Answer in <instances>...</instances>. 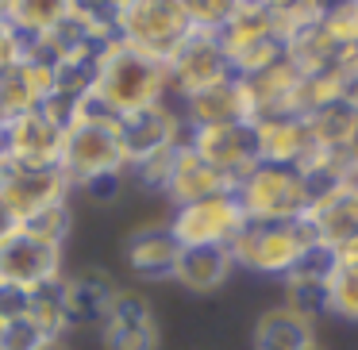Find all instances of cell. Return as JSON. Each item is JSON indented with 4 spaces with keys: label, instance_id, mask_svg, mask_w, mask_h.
<instances>
[{
    "label": "cell",
    "instance_id": "cell-1",
    "mask_svg": "<svg viewBox=\"0 0 358 350\" xmlns=\"http://www.w3.org/2000/svg\"><path fill=\"white\" fill-rule=\"evenodd\" d=\"M166 89H170V70L166 62L143 54V50L127 47V43L112 39L101 50L96 62V81H93V96L124 124V119L150 112L162 104Z\"/></svg>",
    "mask_w": 358,
    "mask_h": 350
},
{
    "label": "cell",
    "instance_id": "cell-2",
    "mask_svg": "<svg viewBox=\"0 0 358 350\" xmlns=\"http://www.w3.org/2000/svg\"><path fill=\"white\" fill-rule=\"evenodd\" d=\"M62 173L81 185L104 177V173H124L127 170V147H124V124L96 101L93 93L78 104L70 131L62 143Z\"/></svg>",
    "mask_w": 358,
    "mask_h": 350
},
{
    "label": "cell",
    "instance_id": "cell-3",
    "mask_svg": "<svg viewBox=\"0 0 358 350\" xmlns=\"http://www.w3.org/2000/svg\"><path fill=\"white\" fill-rule=\"evenodd\" d=\"M312 181L296 166L258 162L235 185V200L247 212V224H301L312 208Z\"/></svg>",
    "mask_w": 358,
    "mask_h": 350
},
{
    "label": "cell",
    "instance_id": "cell-4",
    "mask_svg": "<svg viewBox=\"0 0 358 350\" xmlns=\"http://www.w3.org/2000/svg\"><path fill=\"white\" fill-rule=\"evenodd\" d=\"M316 250L304 224H247L231 242V262L266 277H293Z\"/></svg>",
    "mask_w": 358,
    "mask_h": 350
},
{
    "label": "cell",
    "instance_id": "cell-5",
    "mask_svg": "<svg viewBox=\"0 0 358 350\" xmlns=\"http://www.w3.org/2000/svg\"><path fill=\"white\" fill-rule=\"evenodd\" d=\"M193 35L185 4H158V0H135V4H116V39L143 54L170 62L173 50Z\"/></svg>",
    "mask_w": 358,
    "mask_h": 350
},
{
    "label": "cell",
    "instance_id": "cell-6",
    "mask_svg": "<svg viewBox=\"0 0 358 350\" xmlns=\"http://www.w3.org/2000/svg\"><path fill=\"white\" fill-rule=\"evenodd\" d=\"M58 265H62V242L47 239L31 227H16L0 242V285L39 293V289L62 281Z\"/></svg>",
    "mask_w": 358,
    "mask_h": 350
},
{
    "label": "cell",
    "instance_id": "cell-7",
    "mask_svg": "<svg viewBox=\"0 0 358 350\" xmlns=\"http://www.w3.org/2000/svg\"><path fill=\"white\" fill-rule=\"evenodd\" d=\"M66 193H70V177L62 173V166L31 170V166H16L8 158H0V200L16 216L20 227L50 208H62Z\"/></svg>",
    "mask_w": 358,
    "mask_h": 350
},
{
    "label": "cell",
    "instance_id": "cell-8",
    "mask_svg": "<svg viewBox=\"0 0 358 350\" xmlns=\"http://www.w3.org/2000/svg\"><path fill=\"white\" fill-rule=\"evenodd\" d=\"M243 227H247V212L235 200V193H220V196H208V200L185 204L170 219V231L181 242V250L189 247L231 250V242L243 235Z\"/></svg>",
    "mask_w": 358,
    "mask_h": 350
},
{
    "label": "cell",
    "instance_id": "cell-9",
    "mask_svg": "<svg viewBox=\"0 0 358 350\" xmlns=\"http://www.w3.org/2000/svg\"><path fill=\"white\" fill-rule=\"evenodd\" d=\"M62 143H66V127H58L43 108L20 112L0 131L4 158L16 166H31V170H47V166L62 162Z\"/></svg>",
    "mask_w": 358,
    "mask_h": 350
},
{
    "label": "cell",
    "instance_id": "cell-10",
    "mask_svg": "<svg viewBox=\"0 0 358 350\" xmlns=\"http://www.w3.org/2000/svg\"><path fill=\"white\" fill-rule=\"evenodd\" d=\"M185 143L212 166L224 173L231 185L247 177L258 166V143H255V124H224V127H193Z\"/></svg>",
    "mask_w": 358,
    "mask_h": 350
},
{
    "label": "cell",
    "instance_id": "cell-11",
    "mask_svg": "<svg viewBox=\"0 0 358 350\" xmlns=\"http://www.w3.org/2000/svg\"><path fill=\"white\" fill-rule=\"evenodd\" d=\"M166 70H170V85H178L181 96H193V93H201V89H212V85H220V81L235 78L224 43L212 31H193L178 50H173Z\"/></svg>",
    "mask_w": 358,
    "mask_h": 350
},
{
    "label": "cell",
    "instance_id": "cell-12",
    "mask_svg": "<svg viewBox=\"0 0 358 350\" xmlns=\"http://www.w3.org/2000/svg\"><path fill=\"white\" fill-rule=\"evenodd\" d=\"M301 224L308 227L312 242H316L320 250H327V254H331L339 242L355 239L358 235V185L335 181V185L320 189V193L312 196V208Z\"/></svg>",
    "mask_w": 358,
    "mask_h": 350
},
{
    "label": "cell",
    "instance_id": "cell-13",
    "mask_svg": "<svg viewBox=\"0 0 358 350\" xmlns=\"http://www.w3.org/2000/svg\"><path fill=\"white\" fill-rule=\"evenodd\" d=\"M104 350H158V319L139 293H120L101 319Z\"/></svg>",
    "mask_w": 358,
    "mask_h": 350
},
{
    "label": "cell",
    "instance_id": "cell-14",
    "mask_svg": "<svg viewBox=\"0 0 358 350\" xmlns=\"http://www.w3.org/2000/svg\"><path fill=\"white\" fill-rule=\"evenodd\" d=\"M189 131L193 127H224V124H255V104L243 78H227L212 89L185 96Z\"/></svg>",
    "mask_w": 358,
    "mask_h": 350
},
{
    "label": "cell",
    "instance_id": "cell-15",
    "mask_svg": "<svg viewBox=\"0 0 358 350\" xmlns=\"http://www.w3.org/2000/svg\"><path fill=\"white\" fill-rule=\"evenodd\" d=\"M220 193H235V185L224 173L212 170V166L181 139V147L173 150L170 177H166V196L173 200V208H185V204L208 200V196H220Z\"/></svg>",
    "mask_w": 358,
    "mask_h": 350
},
{
    "label": "cell",
    "instance_id": "cell-16",
    "mask_svg": "<svg viewBox=\"0 0 358 350\" xmlns=\"http://www.w3.org/2000/svg\"><path fill=\"white\" fill-rule=\"evenodd\" d=\"M255 143H258V162L270 166H296L301 170L312 158V131L304 116H270L255 124Z\"/></svg>",
    "mask_w": 358,
    "mask_h": 350
},
{
    "label": "cell",
    "instance_id": "cell-17",
    "mask_svg": "<svg viewBox=\"0 0 358 350\" xmlns=\"http://www.w3.org/2000/svg\"><path fill=\"white\" fill-rule=\"evenodd\" d=\"M124 258H127V265L147 281L173 277V265H178V258H181V242L173 239L170 224H147V227L127 235Z\"/></svg>",
    "mask_w": 358,
    "mask_h": 350
},
{
    "label": "cell",
    "instance_id": "cell-18",
    "mask_svg": "<svg viewBox=\"0 0 358 350\" xmlns=\"http://www.w3.org/2000/svg\"><path fill=\"white\" fill-rule=\"evenodd\" d=\"M58 296H62V312H66V323L70 327H78V323L101 327V319L108 316L120 289L101 270H89V273H78L70 281H58Z\"/></svg>",
    "mask_w": 358,
    "mask_h": 350
},
{
    "label": "cell",
    "instance_id": "cell-19",
    "mask_svg": "<svg viewBox=\"0 0 358 350\" xmlns=\"http://www.w3.org/2000/svg\"><path fill=\"white\" fill-rule=\"evenodd\" d=\"M178 143H181V124H178V116H170V112L162 108V104L124 119L127 166L143 162V158L158 154V150H166V147H178Z\"/></svg>",
    "mask_w": 358,
    "mask_h": 350
},
{
    "label": "cell",
    "instance_id": "cell-20",
    "mask_svg": "<svg viewBox=\"0 0 358 350\" xmlns=\"http://www.w3.org/2000/svg\"><path fill=\"white\" fill-rule=\"evenodd\" d=\"M316 342V319L296 308H273L255 323V350H308Z\"/></svg>",
    "mask_w": 358,
    "mask_h": 350
},
{
    "label": "cell",
    "instance_id": "cell-21",
    "mask_svg": "<svg viewBox=\"0 0 358 350\" xmlns=\"http://www.w3.org/2000/svg\"><path fill=\"white\" fill-rule=\"evenodd\" d=\"M231 270H235L231 250L189 247V250H181L178 265H173V281L185 285L189 293H212V289H220L227 277H231Z\"/></svg>",
    "mask_w": 358,
    "mask_h": 350
},
{
    "label": "cell",
    "instance_id": "cell-22",
    "mask_svg": "<svg viewBox=\"0 0 358 350\" xmlns=\"http://www.w3.org/2000/svg\"><path fill=\"white\" fill-rule=\"evenodd\" d=\"M320 31L327 35V43H331L339 54L358 50V4H335V8H324Z\"/></svg>",
    "mask_w": 358,
    "mask_h": 350
},
{
    "label": "cell",
    "instance_id": "cell-23",
    "mask_svg": "<svg viewBox=\"0 0 358 350\" xmlns=\"http://www.w3.org/2000/svg\"><path fill=\"white\" fill-rule=\"evenodd\" d=\"M320 20H324V4H273V31L281 43L320 27Z\"/></svg>",
    "mask_w": 358,
    "mask_h": 350
},
{
    "label": "cell",
    "instance_id": "cell-24",
    "mask_svg": "<svg viewBox=\"0 0 358 350\" xmlns=\"http://www.w3.org/2000/svg\"><path fill=\"white\" fill-rule=\"evenodd\" d=\"M324 308L335 312V316L358 323V277H347V273L331 270L324 281Z\"/></svg>",
    "mask_w": 358,
    "mask_h": 350
},
{
    "label": "cell",
    "instance_id": "cell-25",
    "mask_svg": "<svg viewBox=\"0 0 358 350\" xmlns=\"http://www.w3.org/2000/svg\"><path fill=\"white\" fill-rule=\"evenodd\" d=\"M47 335L35 327L31 316H16L0 323V350H39Z\"/></svg>",
    "mask_w": 358,
    "mask_h": 350
},
{
    "label": "cell",
    "instance_id": "cell-26",
    "mask_svg": "<svg viewBox=\"0 0 358 350\" xmlns=\"http://www.w3.org/2000/svg\"><path fill=\"white\" fill-rule=\"evenodd\" d=\"M24 58V47H20V35L12 31V24L4 20V8H0V78L12 70V66Z\"/></svg>",
    "mask_w": 358,
    "mask_h": 350
},
{
    "label": "cell",
    "instance_id": "cell-27",
    "mask_svg": "<svg viewBox=\"0 0 358 350\" xmlns=\"http://www.w3.org/2000/svg\"><path fill=\"white\" fill-rule=\"evenodd\" d=\"M331 270L347 273V277H358V235L331 250Z\"/></svg>",
    "mask_w": 358,
    "mask_h": 350
},
{
    "label": "cell",
    "instance_id": "cell-28",
    "mask_svg": "<svg viewBox=\"0 0 358 350\" xmlns=\"http://www.w3.org/2000/svg\"><path fill=\"white\" fill-rule=\"evenodd\" d=\"M85 189H89L93 196H101V200H108V196H116V189H120V173H104V177L89 181Z\"/></svg>",
    "mask_w": 358,
    "mask_h": 350
},
{
    "label": "cell",
    "instance_id": "cell-29",
    "mask_svg": "<svg viewBox=\"0 0 358 350\" xmlns=\"http://www.w3.org/2000/svg\"><path fill=\"white\" fill-rule=\"evenodd\" d=\"M16 227H20V224H16V216H12V212L4 208V200H0V242L8 239V235L16 231Z\"/></svg>",
    "mask_w": 358,
    "mask_h": 350
},
{
    "label": "cell",
    "instance_id": "cell-30",
    "mask_svg": "<svg viewBox=\"0 0 358 350\" xmlns=\"http://www.w3.org/2000/svg\"><path fill=\"white\" fill-rule=\"evenodd\" d=\"M39 350H62V339H47V342H43Z\"/></svg>",
    "mask_w": 358,
    "mask_h": 350
},
{
    "label": "cell",
    "instance_id": "cell-31",
    "mask_svg": "<svg viewBox=\"0 0 358 350\" xmlns=\"http://www.w3.org/2000/svg\"><path fill=\"white\" fill-rule=\"evenodd\" d=\"M308 350H320V342H312V347H308Z\"/></svg>",
    "mask_w": 358,
    "mask_h": 350
}]
</instances>
